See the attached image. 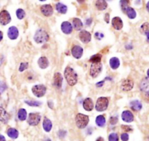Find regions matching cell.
Masks as SVG:
<instances>
[{"instance_id":"1","label":"cell","mask_w":149,"mask_h":141,"mask_svg":"<svg viewBox=\"0 0 149 141\" xmlns=\"http://www.w3.org/2000/svg\"><path fill=\"white\" fill-rule=\"evenodd\" d=\"M64 75L66 81L69 85L74 86L75 84H76L78 81V76L77 74L73 70V68L70 67H67L65 69Z\"/></svg>"},{"instance_id":"2","label":"cell","mask_w":149,"mask_h":141,"mask_svg":"<svg viewBox=\"0 0 149 141\" xmlns=\"http://www.w3.org/2000/svg\"><path fill=\"white\" fill-rule=\"evenodd\" d=\"M49 34H47V32L45 30L42 29H39L37 32H36L35 34H34V39L37 43H44L49 40Z\"/></svg>"},{"instance_id":"3","label":"cell","mask_w":149,"mask_h":141,"mask_svg":"<svg viewBox=\"0 0 149 141\" xmlns=\"http://www.w3.org/2000/svg\"><path fill=\"white\" fill-rule=\"evenodd\" d=\"M89 123V117L88 116L82 113H78L76 116V126L79 129H84L87 126Z\"/></svg>"},{"instance_id":"4","label":"cell","mask_w":149,"mask_h":141,"mask_svg":"<svg viewBox=\"0 0 149 141\" xmlns=\"http://www.w3.org/2000/svg\"><path fill=\"white\" fill-rule=\"evenodd\" d=\"M108 103H109V101H108V99L107 97H99L96 101L95 109H96L97 111H104L108 108Z\"/></svg>"},{"instance_id":"5","label":"cell","mask_w":149,"mask_h":141,"mask_svg":"<svg viewBox=\"0 0 149 141\" xmlns=\"http://www.w3.org/2000/svg\"><path fill=\"white\" fill-rule=\"evenodd\" d=\"M103 69V65L101 62L99 63H92L90 66V70L89 74L92 78H96L98 75L101 72Z\"/></svg>"},{"instance_id":"6","label":"cell","mask_w":149,"mask_h":141,"mask_svg":"<svg viewBox=\"0 0 149 141\" xmlns=\"http://www.w3.org/2000/svg\"><path fill=\"white\" fill-rule=\"evenodd\" d=\"M41 120V116L40 114L37 113H31L28 115V123L31 126H37L40 123Z\"/></svg>"},{"instance_id":"7","label":"cell","mask_w":149,"mask_h":141,"mask_svg":"<svg viewBox=\"0 0 149 141\" xmlns=\"http://www.w3.org/2000/svg\"><path fill=\"white\" fill-rule=\"evenodd\" d=\"M47 88L44 85H36L32 88V92L37 97H42L45 94Z\"/></svg>"},{"instance_id":"8","label":"cell","mask_w":149,"mask_h":141,"mask_svg":"<svg viewBox=\"0 0 149 141\" xmlns=\"http://www.w3.org/2000/svg\"><path fill=\"white\" fill-rule=\"evenodd\" d=\"M11 21L10 14L8 11L3 10L0 12V23L3 26H6Z\"/></svg>"},{"instance_id":"9","label":"cell","mask_w":149,"mask_h":141,"mask_svg":"<svg viewBox=\"0 0 149 141\" xmlns=\"http://www.w3.org/2000/svg\"><path fill=\"white\" fill-rule=\"evenodd\" d=\"M40 11H41L42 15L46 17H50L53 14V8L52 7V5H49V4L43 5L40 8Z\"/></svg>"},{"instance_id":"10","label":"cell","mask_w":149,"mask_h":141,"mask_svg":"<svg viewBox=\"0 0 149 141\" xmlns=\"http://www.w3.org/2000/svg\"><path fill=\"white\" fill-rule=\"evenodd\" d=\"M133 86H134V83H133V81L131 79H126L121 83V89L124 91H129L130 90L132 89Z\"/></svg>"},{"instance_id":"11","label":"cell","mask_w":149,"mask_h":141,"mask_svg":"<svg viewBox=\"0 0 149 141\" xmlns=\"http://www.w3.org/2000/svg\"><path fill=\"white\" fill-rule=\"evenodd\" d=\"M72 56L75 59H80L83 54V48L79 46H74L72 47L71 49Z\"/></svg>"},{"instance_id":"12","label":"cell","mask_w":149,"mask_h":141,"mask_svg":"<svg viewBox=\"0 0 149 141\" xmlns=\"http://www.w3.org/2000/svg\"><path fill=\"white\" fill-rule=\"evenodd\" d=\"M79 39L84 43H88L91 40V34L86 30H82L79 34Z\"/></svg>"},{"instance_id":"13","label":"cell","mask_w":149,"mask_h":141,"mask_svg":"<svg viewBox=\"0 0 149 141\" xmlns=\"http://www.w3.org/2000/svg\"><path fill=\"white\" fill-rule=\"evenodd\" d=\"M8 35L10 40H16L18 38V35H19V32L17 27H10L8 29Z\"/></svg>"},{"instance_id":"14","label":"cell","mask_w":149,"mask_h":141,"mask_svg":"<svg viewBox=\"0 0 149 141\" xmlns=\"http://www.w3.org/2000/svg\"><path fill=\"white\" fill-rule=\"evenodd\" d=\"M10 119V116L9 113L5 110V108L0 106V121L4 123H8Z\"/></svg>"},{"instance_id":"15","label":"cell","mask_w":149,"mask_h":141,"mask_svg":"<svg viewBox=\"0 0 149 141\" xmlns=\"http://www.w3.org/2000/svg\"><path fill=\"white\" fill-rule=\"evenodd\" d=\"M121 119L124 121L130 123V122H132L133 120H134V115L130 110H124L121 113Z\"/></svg>"},{"instance_id":"16","label":"cell","mask_w":149,"mask_h":141,"mask_svg":"<svg viewBox=\"0 0 149 141\" xmlns=\"http://www.w3.org/2000/svg\"><path fill=\"white\" fill-rule=\"evenodd\" d=\"M61 30L64 34H70L73 31L72 24L69 21H63L61 24Z\"/></svg>"},{"instance_id":"17","label":"cell","mask_w":149,"mask_h":141,"mask_svg":"<svg viewBox=\"0 0 149 141\" xmlns=\"http://www.w3.org/2000/svg\"><path fill=\"white\" fill-rule=\"evenodd\" d=\"M53 83L56 88H60L63 83V76L60 72H55L53 78Z\"/></svg>"},{"instance_id":"18","label":"cell","mask_w":149,"mask_h":141,"mask_svg":"<svg viewBox=\"0 0 149 141\" xmlns=\"http://www.w3.org/2000/svg\"><path fill=\"white\" fill-rule=\"evenodd\" d=\"M113 27L116 30H121L123 27V21L119 17H114L111 21Z\"/></svg>"},{"instance_id":"19","label":"cell","mask_w":149,"mask_h":141,"mask_svg":"<svg viewBox=\"0 0 149 141\" xmlns=\"http://www.w3.org/2000/svg\"><path fill=\"white\" fill-rule=\"evenodd\" d=\"M140 88L144 94L149 95V81L146 78L141 81L140 85Z\"/></svg>"},{"instance_id":"20","label":"cell","mask_w":149,"mask_h":141,"mask_svg":"<svg viewBox=\"0 0 149 141\" xmlns=\"http://www.w3.org/2000/svg\"><path fill=\"white\" fill-rule=\"evenodd\" d=\"M94 104L92 100L90 98H86L83 101V107L87 111H91L93 109Z\"/></svg>"},{"instance_id":"21","label":"cell","mask_w":149,"mask_h":141,"mask_svg":"<svg viewBox=\"0 0 149 141\" xmlns=\"http://www.w3.org/2000/svg\"><path fill=\"white\" fill-rule=\"evenodd\" d=\"M130 108H131L132 110H134V111H140V110L142 109V107H143V105H142V103L137 100L132 101L131 102H130Z\"/></svg>"},{"instance_id":"22","label":"cell","mask_w":149,"mask_h":141,"mask_svg":"<svg viewBox=\"0 0 149 141\" xmlns=\"http://www.w3.org/2000/svg\"><path fill=\"white\" fill-rule=\"evenodd\" d=\"M95 7L98 11H103L108 8V4L105 0H97L95 2Z\"/></svg>"},{"instance_id":"23","label":"cell","mask_w":149,"mask_h":141,"mask_svg":"<svg viewBox=\"0 0 149 141\" xmlns=\"http://www.w3.org/2000/svg\"><path fill=\"white\" fill-rule=\"evenodd\" d=\"M52 128H53V123L52 121L47 118H44V121H43V129L45 132H49L51 131Z\"/></svg>"},{"instance_id":"24","label":"cell","mask_w":149,"mask_h":141,"mask_svg":"<svg viewBox=\"0 0 149 141\" xmlns=\"http://www.w3.org/2000/svg\"><path fill=\"white\" fill-rule=\"evenodd\" d=\"M38 65L41 69H46L49 66V61L45 56H42L39 59Z\"/></svg>"},{"instance_id":"25","label":"cell","mask_w":149,"mask_h":141,"mask_svg":"<svg viewBox=\"0 0 149 141\" xmlns=\"http://www.w3.org/2000/svg\"><path fill=\"white\" fill-rule=\"evenodd\" d=\"M72 27L73 28H74L75 29L77 30V31H79L82 29L83 27V23L82 22L79 18H73V21H72Z\"/></svg>"},{"instance_id":"26","label":"cell","mask_w":149,"mask_h":141,"mask_svg":"<svg viewBox=\"0 0 149 141\" xmlns=\"http://www.w3.org/2000/svg\"><path fill=\"white\" fill-rule=\"evenodd\" d=\"M55 9L60 14H66L68 11L67 6L66 5H64V4L60 3V2H58V3L56 4Z\"/></svg>"},{"instance_id":"27","label":"cell","mask_w":149,"mask_h":141,"mask_svg":"<svg viewBox=\"0 0 149 141\" xmlns=\"http://www.w3.org/2000/svg\"><path fill=\"white\" fill-rule=\"evenodd\" d=\"M125 13L127 14V15L128 16V18L130 19H134L137 16V13L134 11V8H131V7H128L127 9L125 10Z\"/></svg>"},{"instance_id":"28","label":"cell","mask_w":149,"mask_h":141,"mask_svg":"<svg viewBox=\"0 0 149 141\" xmlns=\"http://www.w3.org/2000/svg\"><path fill=\"white\" fill-rule=\"evenodd\" d=\"M109 64L110 67H111L113 69H118L119 67L120 66V61L118 58L113 57L110 59Z\"/></svg>"},{"instance_id":"29","label":"cell","mask_w":149,"mask_h":141,"mask_svg":"<svg viewBox=\"0 0 149 141\" xmlns=\"http://www.w3.org/2000/svg\"><path fill=\"white\" fill-rule=\"evenodd\" d=\"M8 136L10 137L12 139H16L18 138V135H19V132L15 128H9L8 129V132H7Z\"/></svg>"},{"instance_id":"30","label":"cell","mask_w":149,"mask_h":141,"mask_svg":"<svg viewBox=\"0 0 149 141\" xmlns=\"http://www.w3.org/2000/svg\"><path fill=\"white\" fill-rule=\"evenodd\" d=\"M105 116H103V115H99L96 117L95 119V123L100 127H103L105 125Z\"/></svg>"},{"instance_id":"31","label":"cell","mask_w":149,"mask_h":141,"mask_svg":"<svg viewBox=\"0 0 149 141\" xmlns=\"http://www.w3.org/2000/svg\"><path fill=\"white\" fill-rule=\"evenodd\" d=\"M18 118L20 121H24L27 118V112L24 108H21L18 110Z\"/></svg>"},{"instance_id":"32","label":"cell","mask_w":149,"mask_h":141,"mask_svg":"<svg viewBox=\"0 0 149 141\" xmlns=\"http://www.w3.org/2000/svg\"><path fill=\"white\" fill-rule=\"evenodd\" d=\"M101 59H102V55L98 53V54L93 55L92 56H91L89 61L91 63H99V62H101Z\"/></svg>"},{"instance_id":"33","label":"cell","mask_w":149,"mask_h":141,"mask_svg":"<svg viewBox=\"0 0 149 141\" xmlns=\"http://www.w3.org/2000/svg\"><path fill=\"white\" fill-rule=\"evenodd\" d=\"M16 15H17V18H18L19 20L24 19L26 16L25 11H24L23 9L19 8V9H18L16 11Z\"/></svg>"},{"instance_id":"34","label":"cell","mask_w":149,"mask_h":141,"mask_svg":"<svg viewBox=\"0 0 149 141\" xmlns=\"http://www.w3.org/2000/svg\"><path fill=\"white\" fill-rule=\"evenodd\" d=\"M129 4H130V1L129 0H120V7H121L122 11H125L129 7Z\"/></svg>"},{"instance_id":"35","label":"cell","mask_w":149,"mask_h":141,"mask_svg":"<svg viewBox=\"0 0 149 141\" xmlns=\"http://www.w3.org/2000/svg\"><path fill=\"white\" fill-rule=\"evenodd\" d=\"M140 32L143 34H146V33L149 32V24L148 23H144L143 25L140 27Z\"/></svg>"},{"instance_id":"36","label":"cell","mask_w":149,"mask_h":141,"mask_svg":"<svg viewBox=\"0 0 149 141\" xmlns=\"http://www.w3.org/2000/svg\"><path fill=\"white\" fill-rule=\"evenodd\" d=\"M25 102L28 105L32 106V107H39L41 105L42 103L38 101H33V100H26Z\"/></svg>"},{"instance_id":"37","label":"cell","mask_w":149,"mask_h":141,"mask_svg":"<svg viewBox=\"0 0 149 141\" xmlns=\"http://www.w3.org/2000/svg\"><path fill=\"white\" fill-rule=\"evenodd\" d=\"M108 141H119V136L116 133L113 132L108 135Z\"/></svg>"},{"instance_id":"38","label":"cell","mask_w":149,"mask_h":141,"mask_svg":"<svg viewBox=\"0 0 149 141\" xmlns=\"http://www.w3.org/2000/svg\"><path fill=\"white\" fill-rule=\"evenodd\" d=\"M28 64L27 62H22L20 65V67H19V71L20 72H24V70L28 68Z\"/></svg>"},{"instance_id":"39","label":"cell","mask_w":149,"mask_h":141,"mask_svg":"<svg viewBox=\"0 0 149 141\" xmlns=\"http://www.w3.org/2000/svg\"><path fill=\"white\" fill-rule=\"evenodd\" d=\"M7 89V85L4 82H0V94H2Z\"/></svg>"},{"instance_id":"40","label":"cell","mask_w":149,"mask_h":141,"mask_svg":"<svg viewBox=\"0 0 149 141\" xmlns=\"http://www.w3.org/2000/svg\"><path fill=\"white\" fill-rule=\"evenodd\" d=\"M109 121L111 124H116V123H117V122H118V118H117L116 116H112V117L110 118Z\"/></svg>"},{"instance_id":"41","label":"cell","mask_w":149,"mask_h":141,"mask_svg":"<svg viewBox=\"0 0 149 141\" xmlns=\"http://www.w3.org/2000/svg\"><path fill=\"white\" fill-rule=\"evenodd\" d=\"M121 139L122 141H128L129 140V135L125 132V133H122L121 135Z\"/></svg>"},{"instance_id":"42","label":"cell","mask_w":149,"mask_h":141,"mask_svg":"<svg viewBox=\"0 0 149 141\" xmlns=\"http://www.w3.org/2000/svg\"><path fill=\"white\" fill-rule=\"evenodd\" d=\"M121 128H122L123 130L125 131V132H127L132 131V129L131 128V126H127V125H121Z\"/></svg>"},{"instance_id":"43","label":"cell","mask_w":149,"mask_h":141,"mask_svg":"<svg viewBox=\"0 0 149 141\" xmlns=\"http://www.w3.org/2000/svg\"><path fill=\"white\" fill-rule=\"evenodd\" d=\"M95 37L96 39H98V40H100L101 39H103L104 37V34L103 33L100 32H96L95 34Z\"/></svg>"},{"instance_id":"44","label":"cell","mask_w":149,"mask_h":141,"mask_svg":"<svg viewBox=\"0 0 149 141\" xmlns=\"http://www.w3.org/2000/svg\"><path fill=\"white\" fill-rule=\"evenodd\" d=\"M66 135V132L65 130H60L58 132V135L60 138H63Z\"/></svg>"},{"instance_id":"45","label":"cell","mask_w":149,"mask_h":141,"mask_svg":"<svg viewBox=\"0 0 149 141\" xmlns=\"http://www.w3.org/2000/svg\"><path fill=\"white\" fill-rule=\"evenodd\" d=\"M104 83H105V80H104V81H100V82L97 83H96V86H97V87H98V88H100V87L103 86Z\"/></svg>"},{"instance_id":"46","label":"cell","mask_w":149,"mask_h":141,"mask_svg":"<svg viewBox=\"0 0 149 141\" xmlns=\"http://www.w3.org/2000/svg\"><path fill=\"white\" fill-rule=\"evenodd\" d=\"M104 20H105V22L107 23V24H108L109 23V21H110V15L109 13H106L105 15V18H104Z\"/></svg>"},{"instance_id":"47","label":"cell","mask_w":149,"mask_h":141,"mask_svg":"<svg viewBox=\"0 0 149 141\" xmlns=\"http://www.w3.org/2000/svg\"><path fill=\"white\" fill-rule=\"evenodd\" d=\"M92 18H87V19L86 20V21H85V24H86L87 26H89L91 24H92Z\"/></svg>"},{"instance_id":"48","label":"cell","mask_w":149,"mask_h":141,"mask_svg":"<svg viewBox=\"0 0 149 141\" xmlns=\"http://www.w3.org/2000/svg\"><path fill=\"white\" fill-rule=\"evenodd\" d=\"M48 106L50 108L53 109V102L52 101H49L48 102Z\"/></svg>"},{"instance_id":"49","label":"cell","mask_w":149,"mask_h":141,"mask_svg":"<svg viewBox=\"0 0 149 141\" xmlns=\"http://www.w3.org/2000/svg\"><path fill=\"white\" fill-rule=\"evenodd\" d=\"M125 48H127V49H128V50H130V49L132 48L133 47H132V46L131 44H130V45H127V46H125Z\"/></svg>"},{"instance_id":"50","label":"cell","mask_w":149,"mask_h":141,"mask_svg":"<svg viewBox=\"0 0 149 141\" xmlns=\"http://www.w3.org/2000/svg\"><path fill=\"white\" fill-rule=\"evenodd\" d=\"M0 141H6L5 137L2 135H0Z\"/></svg>"},{"instance_id":"51","label":"cell","mask_w":149,"mask_h":141,"mask_svg":"<svg viewBox=\"0 0 149 141\" xmlns=\"http://www.w3.org/2000/svg\"><path fill=\"white\" fill-rule=\"evenodd\" d=\"M2 39H3V33H2V32L0 31V42L2 41Z\"/></svg>"},{"instance_id":"52","label":"cell","mask_w":149,"mask_h":141,"mask_svg":"<svg viewBox=\"0 0 149 141\" xmlns=\"http://www.w3.org/2000/svg\"><path fill=\"white\" fill-rule=\"evenodd\" d=\"M146 40H147V41L149 43V32L146 33Z\"/></svg>"},{"instance_id":"53","label":"cell","mask_w":149,"mask_h":141,"mask_svg":"<svg viewBox=\"0 0 149 141\" xmlns=\"http://www.w3.org/2000/svg\"><path fill=\"white\" fill-rule=\"evenodd\" d=\"M146 9H147L148 12L149 13V1L147 2V4H146Z\"/></svg>"},{"instance_id":"54","label":"cell","mask_w":149,"mask_h":141,"mask_svg":"<svg viewBox=\"0 0 149 141\" xmlns=\"http://www.w3.org/2000/svg\"><path fill=\"white\" fill-rule=\"evenodd\" d=\"M96 141H104V139L103 137H98L96 140Z\"/></svg>"},{"instance_id":"55","label":"cell","mask_w":149,"mask_h":141,"mask_svg":"<svg viewBox=\"0 0 149 141\" xmlns=\"http://www.w3.org/2000/svg\"><path fill=\"white\" fill-rule=\"evenodd\" d=\"M85 0H77V2H79V4L83 3V2H85Z\"/></svg>"},{"instance_id":"56","label":"cell","mask_w":149,"mask_h":141,"mask_svg":"<svg viewBox=\"0 0 149 141\" xmlns=\"http://www.w3.org/2000/svg\"><path fill=\"white\" fill-rule=\"evenodd\" d=\"M147 76H148V78H149V69H148V71H147Z\"/></svg>"},{"instance_id":"57","label":"cell","mask_w":149,"mask_h":141,"mask_svg":"<svg viewBox=\"0 0 149 141\" xmlns=\"http://www.w3.org/2000/svg\"><path fill=\"white\" fill-rule=\"evenodd\" d=\"M40 2H45L46 0H40Z\"/></svg>"},{"instance_id":"58","label":"cell","mask_w":149,"mask_h":141,"mask_svg":"<svg viewBox=\"0 0 149 141\" xmlns=\"http://www.w3.org/2000/svg\"><path fill=\"white\" fill-rule=\"evenodd\" d=\"M109 1H111V0H109Z\"/></svg>"}]
</instances>
